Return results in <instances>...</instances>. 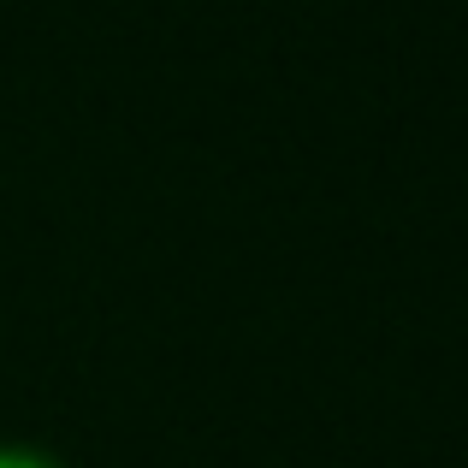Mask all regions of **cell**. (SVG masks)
I'll return each mask as SVG.
<instances>
[{
    "instance_id": "1",
    "label": "cell",
    "mask_w": 468,
    "mask_h": 468,
    "mask_svg": "<svg viewBox=\"0 0 468 468\" xmlns=\"http://www.w3.org/2000/svg\"><path fill=\"white\" fill-rule=\"evenodd\" d=\"M0 468H59L48 451H30V445H0Z\"/></svg>"
}]
</instances>
